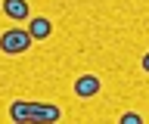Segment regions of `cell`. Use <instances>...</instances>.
Listing matches in <instances>:
<instances>
[{
	"instance_id": "6da1fadb",
	"label": "cell",
	"mask_w": 149,
	"mask_h": 124,
	"mask_svg": "<svg viewBox=\"0 0 149 124\" xmlns=\"http://www.w3.org/2000/svg\"><path fill=\"white\" fill-rule=\"evenodd\" d=\"M9 118L16 124H56L62 118V109L53 103H25L16 99L9 105Z\"/></svg>"
},
{
	"instance_id": "7a4b0ae2",
	"label": "cell",
	"mask_w": 149,
	"mask_h": 124,
	"mask_svg": "<svg viewBox=\"0 0 149 124\" xmlns=\"http://www.w3.org/2000/svg\"><path fill=\"white\" fill-rule=\"evenodd\" d=\"M31 44H34V37H31V31H28V28H9V31L0 34V50H3L6 56L25 53V50H31Z\"/></svg>"
},
{
	"instance_id": "3957f363",
	"label": "cell",
	"mask_w": 149,
	"mask_h": 124,
	"mask_svg": "<svg viewBox=\"0 0 149 124\" xmlns=\"http://www.w3.org/2000/svg\"><path fill=\"white\" fill-rule=\"evenodd\" d=\"M100 90H102L100 75H78V78H74V96H81V99H93Z\"/></svg>"
},
{
	"instance_id": "277c9868",
	"label": "cell",
	"mask_w": 149,
	"mask_h": 124,
	"mask_svg": "<svg viewBox=\"0 0 149 124\" xmlns=\"http://www.w3.org/2000/svg\"><path fill=\"white\" fill-rule=\"evenodd\" d=\"M3 12H6L13 22L31 19V6H28V0H3Z\"/></svg>"
},
{
	"instance_id": "5b68a950",
	"label": "cell",
	"mask_w": 149,
	"mask_h": 124,
	"mask_svg": "<svg viewBox=\"0 0 149 124\" xmlns=\"http://www.w3.org/2000/svg\"><path fill=\"white\" fill-rule=\"evenodd\" d=\"M28 31H31L34 40H47L53 34V25H50V19H44V16H34V19L28 22Z\"/></svg>"
},
{
	"instance_id": "8992f818",
	"label": "cell",
	"mask_w": 149,
	"mask_h": 124,
	"mask_svg": "<svg viewBox=\"0 0 149 124\" xmlns=\"http://www.w3.org/2000/svg\"><path fill=\"white\" fill-rule=\"evenodd\" d=\"M118 124H143V115L140 112H124L118 118Z\"/></svg>"
},
{
	"instance_id": "52a82bcc",
	"label": "cell",
	"mask_w": 149,
	"mask_h": 124,
	"mask_svg": "<svg viewBox=\"0 0 149 124\" xmlns=\"http://www.w3.org/2000/svg\"><path fill=\"white\" fill-rule=\"evenodd\" d=\"M143 68H146V71H149V53H146V56H143Z\"/></svg>"
}]
</instances>
